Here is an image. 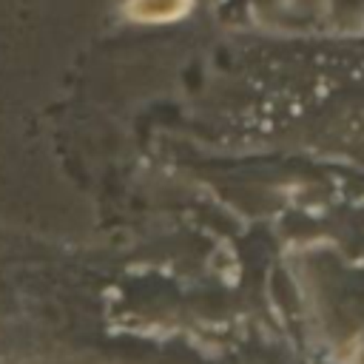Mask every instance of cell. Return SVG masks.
Wrapping results in <instances>:
<instances>
[{"mask_svg":"<svg viewBox=\"0 0 364 364\" xmlns=\"http://www.w3.org/2000/svg\"><path fill=\"white\" fill-rule=\"evenodd\" d=\"M191 9V0H131L128 14L142 23H165L176 20Z\"/></svg>","mask_w":364,"mask_h":364,"instance_id":"obj_1","label":"cell"}]
</instances>
